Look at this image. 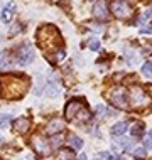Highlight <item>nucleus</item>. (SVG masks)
Wrapping results in <instances>:
<instances>
[{
  "label": "nucleus",
  "mask_w": 152,
  "mask_h": 160,
  "mask_svg": "<svg viewBox=\"0 0 152 160\" xmlns=\"http://www.w3.org/2000/svg\"><path fill=\"white\" fill-rule=\"evenodd\" d=\"M85 106V101L81 98H75V99H69L66 108H64V116L68 120H76V116L80 115V111L83 110Z\"/></svg>",
  "instance_id": "obj_7"
},
{
  "label": "nucleus",
  "mask_w": 152,
  "mask_h": 160,
  "mask_svg": "<svg viewBox=\"0 0 152 160\" xmlns=\"http://www.w3.org/2000/svg\"><path fill=\"white\" fill-rule=\"evenodd\" d=\"M37 39H39V46L42 47L44 51L51 52V51H56V44H61V37H59V32L53 31V36H46V32L42 31V27L39 29L37 32Z\"/></svg>",
  "instance_id": "obj_2"
},
{
  "label": "nucleus",
  "mask_w": 152,
  "mask_h": 160,
  "mask_svg": "<svg viewBox=\"0 0 152 160\" xmlns=\"http://www.w3.org/2000/svg\"><path fill=\"white\" fill-rule=\"evenodd\" d=\"M30 143H32V148L36 150L37 155H42V157H47L51 153V143L46 140V137L42 135H34L30 138Z\"/></svg>",
  "instance_id": "obj_6"
},
{
  "label": "nucleus",
  "mask_w": 152,
  "mask_h": 160,
  "mask_svg": "<svg viewBox=\"0 0 152 160\" xmlns=\"http://www.w3.org/2000/svg\"><path fill=\"white\" fill-rule=\"evenodd\" d=\"M63 130H64V122L59 120V118H53L46 125V133L47 135H59Z\"/></svg>",
  "instance_id": "obj_8"
},
{
  "label": "nucleus",
  "mask_w": 152,
  "mask_h": 160,
  "mask_svg": "<svg viewBox=\"0 0 152 160\" xmlns=\"http://www.w3.org/2000/svg\"><path fill=\"white\" fill-rule=\"evenodd\" d=\"M108 98H110V103L117 108H122V110H127L128 108V91L123 88V86H115V88L110 89L108 93Z\"/></svg>",
  "instance_id": "obj_1"
},
{
  "label": "nucleus",
  "mask_w": 152,
  "mask_h": 160,
  "mask_svg": "<svg viewBox=\"0 0 152 160\" xmlns=\"http://www.w3.org/2000/svg\"><path fill=\"white\" fill-rule=\"evenodd\" d=\"M128 130V123L127 122H118V123H115L113 127L110 128V133L113 137H123V133Z\"/></svg>",
  "instance_id": "obj_12"
},
{
  "label": "nucleus",
  "mask_w": 152,
  "mask_h": 160,
  "mask_svg": "<svg viewBox=\"0 0 152 160\" xmlns=\"http://www.w3.org/2000/svg\"><path fill=\"white\" fill-rule=\"evenodd\" d=\"M130 135H132L134 138H140L142 135H144V123H142V122L134 123L132 130H130Z\"/></svg>",
  "instance_id": "obj_15"
},
{
  "label": "nucleus",
  "mask_w": 152,
  "mask_h": 160,
  "mask_svg": "<svg viewBox=\"0 0 152 160\" xmlns=\"http://www.w3.org/2000/svg\"><path fill=\"white\" fill-rule=\"evenodd\" d=\"M128 152H130V155H132V157H135V158H139V160H145V157H147L145 148H142V147H134V148L128 150Z\"/></svg>",
  "instance_id": "obj_14"
},
{
  "label": "nucleus",
  "mask_w": 152,
  "mask_h": 160,
  "mask_svg": "<svg viewBox=\"0 0 152 160\" xmlns=\"http://www.w3.org/2000/svg\"><path fill=\"white\" fill-rule=\"evenodd\" d=\"M78 160H86V155H85V153H81L80 157H78Z\"/></svg>",
  "instance_id": "obj_27"
},
{
  "label": "nucleus",
  "mask_w": 152,
  "mask_h": 160,
  "mask_svg": "<svg viewBox=\"0 0 152 160\" xmlns=\"http://www.w3.org/2000/svg\"><path fill=\"white\" fill-rule=\"evenodd\" d=\"M15 61L20 64V66H27L34 61V49L30 44H22L17 49L15 52Z\"/></svg>",
  "instance_id": "obj_5"
},
{
  "label": "nucleus",
  "mask_w": 152,
  "mask_h": 160,
  "mask_svg": "<svg viewBox=\"0 0 152 160\" xmlns=\"http://www.w3.org/2000/svg\"><path fill=\"white\" fill-rule=\"evenodd\" d=\"M128 105H132L135 108L147 106V105H150V96L142 88L134 86V88H130V91H128Z\"/></svg>",
  "instance_id": "obj_3"
},
{
  "label": "nucleus",
  "mask_w": 152,
  "mask_h": 160,
  "mask_svg": "<svg viewBox=\"0 0 152 160\" xmlns=\"http://www.w3.org/2000/svg\"><path fill=\"white\" fill-rule=\"evenodd\" d=\"M93 14H95V17H97V19H100V20H107V19H108L107 2H103V0H100V2H97V5H95Z\"/></svg>",
  "instance_id": "obj_10"
},
{
  "label": "nucleus",
  "mask_w": 152,
  "mask_h": 160,
  "mask_svg": "<svg viewBox=\"0 0 152 160\" xmlns=\"http://www.w3.org/2000/svg\"><path fill=\"white\" fill-rule=\"evenodd\" d=\"M110 10L117 19H127L132 15V7L127 0H112L110 2Z\"/></svg>",
  "instance_id": "obj_4"
},
{
  "label": "nucleus",
  "mask_w": 152,
  "mask_h": 160,
  "mask_svg": "<svg viewBox=\"0 0 152 160\" xmlns=\"http://www.w3.org/2000/svg\"><path fill=\"white\" fill-rule=\"evenodd\" d=\"M27 160H34V158H27Z\"/></svg>",
  "instance_id": "obj_28"
},
{
  "label": "nucleus",
  "mask_w": 152,
  "mask_h": 160,
  "mask_svg": "<svg viewBox=\"0 0 152 160\" xmlns=\"http://www.w3.org/2000/svg\"><path fill=\"white\" fill-rule=\"evenodd\" d=\"M91 2H95V0H91Z\"/></svg>",
  "instance_id": "obj_29"
},
{
  "label": "nucleus",
  "mask_w": 152,
  "mask_h": 160,
  "mask_svg": "<svg viewBox=\"0 0 152 160\" xmlns=\"http://www.w3.org/2000/svg\"><path fill=\"white\" fill-rule=\"evenodd\" d=\"M90 49L91 51H98L100 49V42L97 41V39H93V41L90 42Z\"/></svg>",
  "instance_id": "obj_24"
},
{
  "label": "nucleus",
  "mask_w": 152,
  "mask_h": 160,
  "mask_svg": "<svg viewBox=\"0 0 152 160\" xmlns=\"http://www.w3.org/2000/svg\"><path fill=\"white\" fill-rule=\"evenodd\" d=\"M12 66V58L7 51H2L0 52V71H5Z\"/></svg>",
  "instance_id": "obj_13"
},
{
  "label": "nucleus",
  "mask_w": 152,
  "mask_h": 160,
  "mask_svg": "<svg viewBox=\"0 0 152 160\" xmlns=\"http://www.w3.org/2000/svg\"><path fill=\"white\" fill-rule=\"evenodd\" d=\"M144 147H145V148H150V147H152V130H150V132H147V135L144 137Z\"/></svg>",
  "instance_id": "obj_22"
},
{
  "label": "nucleus",
  "mask_w": 152,
  "mask_h": 160,
  "mask_svg": "<svg viewBox=\"0 0 152 160\" xmlns=\"http://www.w3.org/2000/svg\"><path fill=\"white\" fill-rule=\"evenodd\" d=\"M117 145H118L120 150H123V152H128V150L132 148V140H128V138H120Z\"/></svg>",
  "instance_id": "obj_19"
},
{
  "label": "nucleus",
  "mask_w": 152,
  "mask_h": 160,
  "mask_svg": "<svg viewBox=\"0 0 152 160\" xmlns=\"http://www.w3.org/2000/svg\"><path fill=\"white\" fill-rule=\"evenodd\" d=\"M14 132L17 133H25V132H29V128H30V122H29V118H17L15 122H14Z\"/></svg>",
  "instance_id": "obj_11"
},
{
  "label": "nucleus",
  "mask_w": 152,
  "mask_h": 160,
  "mask_svg": "<svg viewBox=\"0 0 152 160\" xmlns=\"http://www.w3.org/2000/svg\"><path fill=\"white\" fill-rule=\"evenodd\" d=\"M58 160H75V153L71 148H61L58 152Z\"/></svg>",
  "instance_id": "obj_16"
},
{
  "label": "nucleus",
  "mask_w": 152,
  "mask_h": 160,
  "mask_svg": "<svg viewBox=\"0 0 152 160\" xmlns=\"http://www.w3.org/2000/svg\"><path fill=\"white\" fill-rule=\"evenodd\" d=\"M15 14V2H8L5 7H3V10H2V22L3 24H8L12 20V17H14Z\"/></svg>",
  "instance_id": "obj_9"
},
{
  "label": "nucleus",
  "mask_w": 152,
  "mask_h": 160,
  "mask_svg": "<svg viewBox=\"0 0 152 160\" xmlns=\"http://www.w3.org/2000/svg\"><path fill=\"white\" fill-rule=\"evenodd\" d=\"M68 143L71 145V148L80 150L81 147H83V140H81L80 137H76V135H69V138H68Z\"/></svg>",
  "instance_id": "obj_18"
},
{
  "label": "nucleus",
  "mask_w": 152,
  "mask_h": 160,
  "mask_svg": "<svg viewBox=\"0 0 152 160\" xmlns=\"http://www.w3.org/2000/svg\"><path fill=\"white\" fill-rule=\"evenodd\" d=\"M144 19H152V8H149V10H145Z\"/></svg>",
  "instance_id": "obj_26"
},
{
  "label": "nucleus",
  "mask_w": 152,
  "mask_h": 160,
  "mask_svg": "<svg viewBox=\"0 0 152 160\" xmlns=\"http://www.w3.org/2000/svg\"><path fill=\"white\" fill-rule=\"evenodd\" d=\"M142 34H152V25H147V27H142L140 29Z\"/></svg>",
  "instance_id": "obj_25"
},
{
  "label": "nucleus",
  "mask_w": 152,
  "mask_h": 160,
  "mask_svg": "<svg viewBox=\"0 0 152 160\" xmlns=\"http://www.w3.org/2000/svg\"><path fill=\"white\" fill-rule=\"evenodd\" d=\"M142 74L144 76H152V62L150 61L142 64Z\"/></svg>",
  "instance_id": "obj_21"
},
{
  "label": "nucleus",
  "mask_w": 152,
  "mask_h": 160,
  "mask_svg": "<svg viewBox=\"0 0 152 160\" xmlns=\"http://www.w3.org/2000/svg\"><path fill=\"white\" fill-rule=\"evenodd\" d=\"M0 160H2V158H0Z\"/></svg>",
  "instance_id": "obj_30"
},
{
  "label": "nucleus",
  "mask_w": 152,
  "mask_h": 160,
  "mask_svg": "<svg viewBox=\"0 0 152 160\" xmlns=\"http://www.w3.org/2000/svg\"><path fill=\"white\" fill-rule=\"evenodd\" d=\"M44 91H46V94L49 98H56L59 94V86H56L54 83H49V84H46Z\"/></svg>",
  "instance_id": "obj_17"
},
{
  "label": "nucleus",
  "mask_w": 152,
  "mask_h": 160,
  "mask_svg": "<svg viewBox=\"0 0 152 160\" xmlns=\"http://www.w3.org/2000/svg\"><path fill=\"white\" fill-rule=\"evenodd\" d=\"M98 158H100V160H123V158H120V157L112 155L110 152H100V153H98Z\"/></svg>",
  "instance_id": "obj_20"
},
{
  "label": "nucleus",
  "mask_w": 152,
  "mask_h": 160,
  "mask_svg": "<svg viewBox=\"0 0 152 160\" xmlns=\"http://www.w3.org/2000/svg\"><path fill=\"white\" fill-rule=\"evenodd\" d=\"M8 120H10V115H0V128L5 127L8 123Z\"/></svg>",
  "instance_id": "obj_23"
}]
</instances>
